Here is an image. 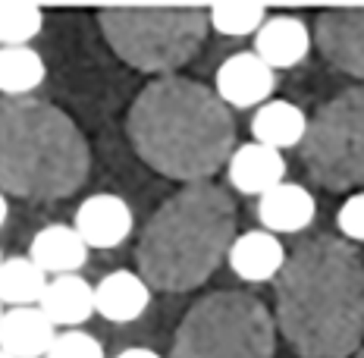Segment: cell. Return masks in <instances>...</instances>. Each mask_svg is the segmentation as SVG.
Instances as JSON below:
<instances>
[{"label":"cell","instance_id":"ffe728a7","mask_svg":"<svg viewBox=\"0 0 364 358\" xmlns=\"http://www.w3.org/2000/svg\"><path fill=\"white\" fill-rule=\"evenodd\" d=\"M48 289L44 273L32 258H4L0 261V305L10 308H32Z\"/></svg>","mask_w":364,"mask_h":358},{"label":"cell","instance_id":"8fae6325","mask_svg":"<svg viewBox=\"0 0 364 358\" xmlns=\"http://www.w3.org/2000/svg\"><path fill=\"white\" fill-rule=\"evenodd\" d=\"M226 179L239 195H257L277 189L286 182V157L267 144L245 142L236 144V151L226 161Z\"/></svg>","mask_w":364,"mask_h":358},{"label":"cell","instance_id":"f546056e","mask_svg":"<svg viewBox=\"0 0 364 358\" xmlns=\"http://www.w3.org/2000/svg\"><path fill=\"white\" fill-rule=\"evenodd\" d=\"M0 317H4V308H0Z\"/></svg>","mask_w":364,"mask_h":358},{"label":"cell","instance_id":"d6986e66","mask_svg":"<svg viewBox=\"0 0 364 358\" xmlns=\"http://www.w3.org/2000/svg\"><path fill=\"white\" fill-rule=\"evenodd\" d=\"M305 129H308L305 110L292 101H279V98H270L252 117L255 142L267 144L279 154H283V148H299L301 139H305Z\"/></svg>","mask_w":364,"mask_h":358},{"label":"cell","instance_id":"603a6c76","mask_svg":"<svg viewBox=\"0 0 364 358\" xmlns=\"http://www.w3.org/2000/svg\"><path fill=\"white\" fill-rule=\"evenodd\" d=\"M41 26L44 13L38 4H0V48H26Z\"/></svg>","mask_w":364,"mask_h":358},{"label":"cell","instance_id":"9c48e42d","mask_svg":"<svg viewBox=\"0 0 364 358\" xmlns=\"http://www.w3.org/2000/svg\"><path fill=\"white\" fill-rule=\"evenodd\" d=\"M277 91V73L255 51H239L226 57L214 73V95L226 107H261Z\"/></svg>","mask_w":364,"mask_h":358},{"label":"cell","instance_id":"52a82bcc","mask_svg":"<svg viewBox=\"0 0 364 358\" xmlns=\"http://www.w3.org/2000/svg\"><path fill=\"white\" fill-rule=\"evenodd\" d=\"M301 167L327 192L364 186V85L343 88L308 120Z\"/></svg>","mask_w":364,"mask_h":358},{"label":"cell","instance_id":"30bf717a","mask_svg":"<svg viewBox=\"0 0 364 358\" xmlns=\"http://www.w3.org/2000/svg\"><path fill=\"white\" fill-rule=\"evenodd\" d=\"M135 226L132 208L126 204V198L101 192L91 195L79 204L73 220V230L82 236L88 248H117L129 239Z\"/></svg>","mask_w":364,"mask_h":358},{"label":"cell","instance_id":"d4e9b609","mask_svg":"<svg viewBox=\"0 0 364 358\" xmlns=\"http://www.w3.org/2000/svg\"><path fill=\"white\" fill-rule=\"evenodd\" d=\"M336 226L346 242H364V192L346 198L336 214Z\"/></svg>","mask_w":364,"mask_h":358},{"label":"cell","instance_id":"83f0119b","mask_svg":"<svg viewBox=\"0 0 364 358\" xmlns=\"http://www.w3.org/2000/svg\"><path fill=\"white\" fill-rule=\"evenodd\" d=\"M352 358H364V346H361V349H358V352H355Z\"/></svg>","mask_w":364,"mask_h":358},{"label":"cell","instance_id":"5b68a950","mask_svg":"<svg viewBox=\"0 0 364 358\" xmlns=\"http://www.w3.org/2000/svg\"><path fill=\"white\" fill-rule=\"evenodd\" d=\"M110 51L139 73L176 75L208 38V6L198 4H117L97 10Z\"/></svg>","mask_w":364,"mask_h":358},{"label":"cell","instance_id":"484cf974","mask_svg":"<svg viewBox=\"0 0 364 358\" xmlns=\"http://www.w3.org/2000/svg\"><path fill=\"white\" fill-rule=\"evenodd\" d=\"M113 358H164V355H157L154 349H145V346H129V349H123V352L113 355Z\"/></svg>","mask_w":364,"mask_h":358},{"label":"cell","instance_id":"277c9868","mask_svg":"<svg viewBox=\"0 0 364 358\" xmlns=\"http://www.w3.org/2000/svg\"><path fill=\"white\" fill-rule=\"evenodd\" d=\"M88 170V139L70 113L41 98H0V192L57 201L82 189Z\"/></svg>","mask_w":364,"mask_h":358},{"label":"cell","instance_id":"f1b7e54d","mask_svg":"<svg viewBox=\"0 0 364 358\" xmlns=\"http://www.w3.org/2000/svg\"><path fill=\"white\" fill-rule=\"evenodd\" d=\"M0 358H13V355H10V352H4V349H0Z\"/></svg>","mask_w":364,"mask_h":358},{"label":"cell","instance_id":"9a60e30c","mask_svg":"<svg viewBox=\"0 0 364 358\" xmlns=\"http://www.w3.org/2000/svg\"><path fill=\"white\" fill-rule=\"evenodd\" d=\"M151 305L148 283L132 270H113L95 286V311L110 324L139 321Z\"/></svg>","mask_w":364,"mask_h":358},{"label":"cell","instance_id":"5bb4252c","mask_svg":"<svg viewBox=\"0 0 364 358\" xmlns=\"http://www.w3.org/2000/svg\"><path fill=\"white\" fill-rule=\"evenodd\" d=\"M226 261H230L232 273L245 283H267V280H277V273L283 270L286 248L267 230H248L232 239Z\"/></svg>","mask_w":364,"mask_h":358},{"label":"cell","instance_id":"7c38bea8","mask_svg":"<svg viewBox=\"0 0 364 358\" xmlns=\"http://www.w3.org/2000/svg\"><path fill=\"white\" fill-rule=\"evenodd\" d=\"M311 44V28L292 13H273L264 19V26L255 32V54L277 70H289L308 57Z\"/></svg>","mask_w":364,"mask_h":358},{"label":"cell","instance_id":"3957f363","mask_svg":"<svg viewBox=\"0 0 364 358\" xmlns=\"http://www.w3.org/2000/svg\"><path fill=\"white\" fill-rule=\"evenodd\" d=\"M236 201L217 182H192L151 214L135 246V273L157 293H192L223 264L236 239Z\"/></svg>","mask_w":364,"mask_h":358},{"label":"cell","instance_id":"2e32d148","mask_svg":"<svg viewBox=\"0 0 364 358\" xmlns=\"http://www.w3.org/2000/svg\"><path fill=\"white\" fill-rule=\"evenodd\" d=\"M57 337V327L48 321L38 305L32 308H10L0 317V349L13 358H44L50 342Z\"/></svg>","mask_w":364,"mask_h":358},{"label":"cell","instance_id":"4dcf8cb0","mask_svg":"<svg viewBox=\"0 0 364 358\" xmlns=\"http://www.w3.org/2000/svg\"><path fill=\"white\" fill-rule=\"evenodd\" d=\"M0 261H4V255H0Z\"/></svg>","mask_w":364,"mask_h":358},{"label":"cell","instance_id":"cb8c5ba5","mask_svg":"<svg viewBox=\"0 0 364 358\" xmlns=\"http://www.w3.org/2000/svg\"><path fill=\"white\" fill-rule=\"evenodd\" d=\"M44 358H104V346L85 330H63L54 337Z\"/></svg>","mask_w":364,"mask_h":358},{"label":"cell","instance_id":"4fadbf2b","mask_svg":"<svg viewBox=\"0 0 364 358\" xmlns=\"http://www.w3.org/2000/svg\"><path fill=\"white\" fill-rule=\"evenodd\" d=\"M317 217V201L299 182H279L277 189L264 192L257 198V220L261 230L273 236H289L305 233Z\"/></svg>","mask_w":364,"mask_h":358},{"label":"cell","instance_id":"7a4b0ae2","mask_svg":"<svg viewBox=\"0 0 364 358\" xmlns=\"http://www.w3.org/2000/svg\"><path fill=\"white\" fill-rule=\"evenodd\" d=\"M126 135L141 164L176 182H210L236 151V120L204 82L157 75L135 95Z\"/></svg>","mask_w":364,"mask_h":358},{"label":"cell","instance_id":"44dd1931","mask_svg":"<svg viewBox=\"0 0 364 358\" xmlns=\"http://www.w3.org/2000/svg\"><path fill=\"white\" fill-rule=\"evenodd\" d=\"M44 79L48 66L35 48H0V95L28 98Z\"/></svg>","mask_w":364,"mask_h":358},{"label":"cell","instance_id":"e0dca14e","mask_svg":"<svg viewBox=\"0 0 364 358\" xmlns=\"http://www.w3.org/2000/svg\"><path fill=\"white\" fill-rule=\"evenodd\" d=\"M38 308L48 315L54 327H66V330H79L95 315V286L79 273H66V277L48 280Z\"/></svg>","mask_w":364,"mask_h":358},{"label":"cell","instance_id":"ba28073f","mask_svg":"<svg viewBox=\"0 0 364 358\" xmlns=\"http://www.w3.org/2000/svg\"><path fill=\"white\" fill-rule=\"evenodd\" d=\"M311 44L333 70L352 75L358 85H364V4L321 10L314 19Z\"/></svg>","mask_w":364,"mask_h":358},{"label":"cell","instance_id":"ac0fdd59","mask_svg":"<svg viewBox=\"0 0 364 358\" xmlns=\"http://www.w3.org/2000/svg\"><path fill=\"white\" fill-rule=\"evenodd\" d=\"M28 258L41 268L44 273H75L82 264L88 261V246L82 242V236L66 223H50L44 230L35 233L32 246H28Z\"/></svg>","mask_w":364,"mask_h":358},{"label":"cell","instance_id":"6da1fadb","mask_svg":"<svg viewBox=\"0 0 364 358\" xmlns=\"http://www.w3.org/2000/svg\"><path fill=\"white\" fill-rule=\"evenodd\" d=\"M273 324L299 358H352L364 346L361 251L343 236H305L273 280Z\"/></svg>","mask_w":364,"mask_h":358},{"label":"cell","instance_id":"8992f818","mask_svg":"<svg viewBox=\"0 0 364 358\" xmlns=\"http://www.w3.org/2000/svg\"><path fill=\"white\" fill-rule=\"evenodd\" d=\"M170 358H277V324L264 299L217 289L182 315Z\"/></svg>","mask_w":364,"mask_h":358},{"label":"cell","instance_id":"4316f807","mask_svg":"<svg viewBox=\"0 0 364 358\" xmlns=\"http://www.w3.org/2000/svg\"><path fill=\"white\" fill-rule=\"evenodd\" d=\"M6 217H10V204H6V198H4V192H0V226L6 223Z\"/></svg>","mask_w":364,"mask_h":358},{"label":"cell","instance_id":"7402d4cb","mask_svg":"<svg viewBox=\"0 0 364 358\" xmlns=\"http://www.w3.org/2000/svg\"><path fill=\"white\" fill-rule=\"evenodd\" d=\"M267 19V6L248 4V0H223V4L208 6V26L226 38H245L255 35Z\"/></svg>","mask_w":364,"mask_h":358}]
</instances>
